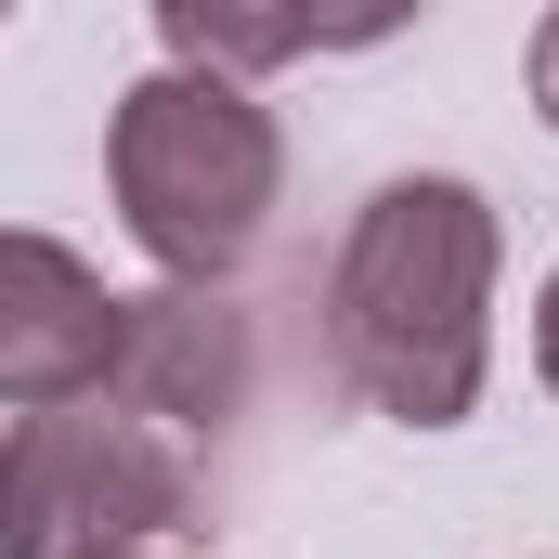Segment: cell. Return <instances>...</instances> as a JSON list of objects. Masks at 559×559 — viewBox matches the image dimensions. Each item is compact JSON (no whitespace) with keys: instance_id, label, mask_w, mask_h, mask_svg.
<instances>
[{"instance_id":"3957f363","label":"cell","mask_w":559,"mask_h":559,"mask_svg":"<svg viewBox=\"0 0 559 559\" xmlns=\"http://www.w3.org/2000/svg\"><path fill=\"white\" fill-rule=\"evenodd\" d=\"M195 521V468L156 417L118 404H66V417H13L0 455V559H131Z\"/></svg>"},{"instance_id":"5b68a950","label":"cell","mask_w":559,"mask_h":559,"mask_svg":"<svg viewBox=\"0 0 559 559\" xmlns=\"http://www.w3.org/2000/svg\"><path fill=\"white\" fill-rule=\"evenodd\" d=\"M235 391H248V338H235V312H209V286H143L131 312H118V417H156V429H209L235 417Z\"/></svg>"},{"instance_id":"277c9868","label":"cell","mask_w":559,"mask_h":559,"mask_svg":"<svg viewBox=\"0 0 559 559\" xmlns=\"http://www.w3.org/2000/svg\"><path fill=\"white\" fill-rule=\"evenodd\" d=\"M118 286L52 235H0V391L13 417H66L118 391Z\"/></svg>"},{"instance_id":"9c48e42d","label":"cell","mask_w":559,"mask_h":559,"mask_svg":"<svg viewBox=\"0 0 559 559\" xmlns=\"http://www.w3.org/2000/svg\"><path fill=\"white\" fill-rule=\"evenodd\" d=\"M131 559H156V547H131Z\"/></svg>"},{"instance_id":"ba28073f","label":"cell","mask_w":559,"mask_h":559,"mask_svg":"<svg viewBox=\"0 0 559 559\" xmlns=\"http://www.w3.org/2000/svg\"><path fill=\"white\" fill-rule=\"evenodd\" d=\"M534 365H547V391H559V274L534 286Z\"/></svg>"},{"instance_id":"6da1fadb","label":"cell","mask_w":559,"mask_h":559,"mask_svg":"<svg viewBox=\"0 0 559 559\" xmlns=\"http://www.w3.org/2000/svg\"><path fill=\"white\" fill-rule=\"evenodd\" d=\"M495 209L442 169H404L352 209L338 274H325V352L338 378L404 429H455L495 365Z\"/></svg>"},{"instance_id":"8992f818","label":"cell","mask_w":559,"mask_h":559,"mask_svg":"<svg viewBox=\"0 0 559 559\" xmlns=\"http://www.w3.org/2000/svg\"><path fill=\"white\" fill-rule=\"evenodd\" d=\"M156 26H169V66H209V79L286 66V52H325V26H299V13H209V0H169Z\"/></svg>"},{"instance_id":"7a4b0ae2","label":"cell","mask_w":559,"mask_h":559,"mask_svg":"<svg viewBox=\"0 0 559 559\" xmlns=\"http://www.w3.org/2000/svg\"><path fill=\"white\" fill-rule=\"evenodd\" d=\"M105 182H118V222L131 248L169 286H222L261 222H274V182H286V131L248 79H209V66H156L118 92L105 118Z\"/></svg>"},{"instance_id":"52a82bcc","label":"cell","mask_w":559,"mask_h":559,"mask_svg":"<svg viewBox=\"0 0 559 559\" xmlns=\"http://www.w3.org/2000/svg\"><path fill=\"white\" fill-rule=\"evenodd\" d=\"M534 105H547V131H559V13L534 26Z\"/></svg>"}]
</instances>
